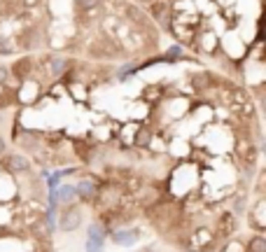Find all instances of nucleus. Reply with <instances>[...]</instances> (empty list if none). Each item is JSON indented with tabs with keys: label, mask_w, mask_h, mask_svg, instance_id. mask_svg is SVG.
Masks as SVG:
<instances>
[{
	"label": "nucleus",
	"mask_w": 266,
	"mask_h": 252,
	"mask_svg": "<svg viewBox=\"0 0 266 252\" xmlns=\"http://www.w3.org/2000/svg\"><path fill=\"white\" fill-rule=\"evenodd\" d=\"M10 77H12V75H10V68H7V66H3V63H0V87H3V84H7V82H10Z\"/></svg>",
	"instance_id": "nucleus-11"
},
{
	"label": "nucleus",
	"mask_w": 266,
	"mask_h": 252,
	"mask_svg": "<svg viewBox=\"0 0 266 252\" xmlns=\"http://www.w3.org/2000/svg\"><path fill=\"white\" fill-rule=\"evenodd\" d=\"M75 196H77V194H75V187L73 185H61V189H59L61 203H70Z\"/></svg>",
	"instance_id": "nucleus-7"
},
{
	"label": "nucleus",
	"mask_w": 266,
	"mask_h": 252,
	"mask_svg": "<svg viewBox=\"0 0 266 252\" xmlns=\"http://www.w3.org/2000/svg\"><path fill=\"white\" fill-rule=\"evenodd\" d=\"M5 154V138H3V136H0V156Z\"/></svg>",
	"instance_id": "nucleus-14"
},
{
	"label": "nucleus",
	"mask_w": 266,
	"mask_h": 252,
	"mask_svg": "<svg viewBox=\"0 0 266 252\" xmlns=\"http://www.w3.org/2000/svg\"><path fill=\"white\" fill-rule=\"evenodd\" d=\"M89 240H98V243H103V240H105V229L98 227V224H91V229H89Z\"/></svg>",
	"instance_id": "nucleus-9"
},
{
	"label": "nucleus",
	"mask_w": 266,
	"mask_h": 252,
	"mask_svg": "<svg viewBox=\"0 0 266 252\" xmlns=\"http://www.w3.org/2000/svg\"><path fill=\"white\" fill-rule=\"evenodd\" d=\"M138 231L136 229H131V231H126V234H121V231H117L115 234V240L117 243H121V245H131V243H136L138 240Z\"/></svg>",
	"instance_id": "nucleus-6"
},
{
	"label": "nucleus",
	"mask_w": 266,
	"mask_h": 252,
	"mask_svg": "<svg viewBox=\"0 0 266 252\" xmlns=\"http://www.w3.org/2000/svg\"><path fill=\"white\" fill-rule=\"evenodd\" d=\"M248 252H266V238L264 236H252L248 243Z\"/></svg>",
	"instance_id": "nucleus-8"
},
{
	"label": "nucleus",
	"mask_w": 266,
	"mask_h": 252,
	"mask_svg": "<svg viewBox=\"0 0 266 252\" xmlns=\"http://www.w3.org/2000/svg\"><path fill=\"white\" fill-rule=\"evenodd\" d=\"M30 59H21V61H17L14 63V68H10V75H17V79H28V72H30Z\"/></svg>",
	"instance_id": "nucleus-3"
},
{
	"label": "nucleus",
	"mask_w": 266,
	"mask_h": 252,
	"mask_svg": "<svg viewBox=\"0 0 266 252\" xmlns=\"http://www.w3.org/2000/svg\"><path fill=\"white\" fill-rule=\"evenodd\" d=\"M75 194H77L79 198H94L96 196V185L91 180H79L77 185H75Z\"/></svg>",
	"instance_id": "nucleus-4"
},
{
	"label": "nucleus",
	"mask_w": 266,
	"mask_h": 252,
	"mask_svg": "<svg viewBox=\"0 0 266 252\" xmlns=\"http://www.w3.org/2000/svg\"><path fill=\"white\" fill-rule=\"evenodd\" d=\"M66 68H68V59H63V56H52V59H49V70H52V75H61Z\"/></svg>",
	"instance_id": "nucleus-5"
},
{
	"label": "nucleus",
	"mask_w": 266,
	"mask_h": 252,
	"mask_svg": "<svg viewBox=\"0 0 266 252\" xmlns=\"http://www.w3.org/2000/svg\"><path fill=\"white\" fill-rule=\"evenodd\" d=\"M150 143V133L147 131H140L138 133V140H136V145H140V147H143V145H147Z\"/></svg>",
	"instance_id": "nucleus-13"
},
{
	"label": "nucleus",
	"mask_w": 266,
	"mask_h": 252,
	"mask_svg": "<svg viewBox=\"0 0 266 252\" xmlns=\"http://www.w3.org/2000/svg\"><path fill=\"white\" fill-rule=\"evenodd\" d=\"M75 5H77L79 10H96V7L101 5V0H75Z\"/></svg>",
	"instance_id": "nucleus-10"
},
{
	"label": "nucleus",
	"mask_w": 266,
	"mask_h": 252,
	"mask_svg": "<svg viewBox=\"0 0 266 252\" xmlns=\"http://www.w3.org/2000/svg\"><path fill=\"white\" fill-rule=\"evenodd\" d=\"M79 224H82V210L75 208V205H68V208L61 213L59 229L61 231H66V234H70V231L79 229Z\"/></svg>",
	"instance_id": "nucleus-1"
},
{
	"label": "nucleus",
	"mask_w": 266,
	"mask_h": 252,
	"mask_svg": "<svg viewBox=\"0 0 266 252\" xmlns=\"http://www.w3.org/2000/svg\"><path fill=\"white\" fill-rule=\"evenodd\" d=\"M86 252H103V243H98V240H89V243H86Z\"/></svg>",
	"instance_id": "nucleus-12"
},
{
	"label": "nucleus",
	"mask_w": 266,
	"mask_h": 252,
	"mask_svg": "<svg viewBox=\"0 0 266 252\" xmlns=\"http://www.w3.org/2000/svg\"><path fill=\"white\" fill-rule=\"evenodd\" d=\"M3 163H5V168L10 171V173H30V161L24 154H19V152L7 154Z\"/></svg>",
	"instance_id": "nucleus-2"
}]
</instances>
